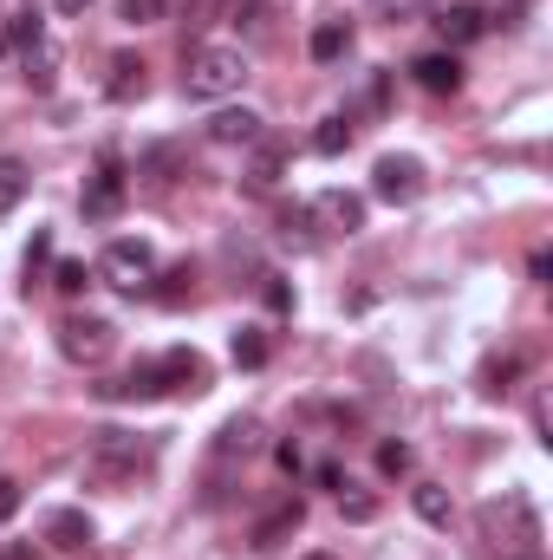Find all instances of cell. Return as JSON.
Instances as JSON below:
<instances>
[{
    "label": "cell",
    "mask_w": 553,
    "mask_h": 560,
    "mask_svg": "<svg viewBox=\"0 0 553 560\" xmlns=\"http://www.w3.org/2000/svg\"><path fill=\"white\" fill-rule=\"evenodd\" d=\"M261 300H268L274 313H293V287H286L280 275H261Z\"/></svg>",
    "instance_id": "1f68e13d"
},
{
    "label": "cell",
    "mask_w": 553,
    "mask_h": 560,
    "mask_svg": "<svg viewBox=\"0 0 553 560\" xmlns=\"http://www.w3.org/2000/svg\"><path fill=\"white\" fill-rule=\"evenodd\" d=\"M299 522H306V509H299L293 495H286V502H274V509H268V515L255 522V548H280V541H286V535H293Z\"/></svg>",
    "instance_id": "2e32d148"
},
{
    "label": "cell",
    "mask_w": 553,
    "mask_h": 560,
    "mask_svg": "<svg viewBox=\"0 0 553 560\" xmlns=\"http://www.w3.org/2000/svg\"><path fill=\"white\" fill-rule=\"evenodd\" d=\"M118 209H125V170H118V163H105V170L85 183V215H92V222H111Z\"/></svg>",
    "instance_id": "30bf717a"
},
{
    "label": "cell",
    "mask_w": 553,
    "mask_h": 560,
    "mask_svg": "<svg viewBox=\"0 0 553 560\" xmlns=\"http://www.w3.org/2000/svg\"><path fill=\"white\" fill-rule=\"evenodd\" d=\"M411 79L423 85V92H436V98H443V92H462V66H456V52H423V59L411 66Z\"/></svg>",
    "instance_id": "4fadbf2b"
},
{
    "label": "cell",
    "mask_w": 553,
    "mask_h": 560,
    "mask_svg": "<svg viewBox=\"0 0 553 560\" xmlns=\"http://www.w3.org/2000/svg\"><path fill=\"white\" fill-rule=\"evenodd\" d=\"M339 509H345V522H372L378 515V495H345L339 489Z\"/></svg>",
    "instance_id": "d6a6232c"
},
{
    "label": "cell",
    "mask_w": 553,
    "mask_h": 560,
    "mask_svg": "<svg viewBox=\"0 0 553 560\" xmlns=\"http://www.w3.org/2000/svg\"><path fill=\"white\" fill-rule=\"evenodd\" d=\"M215 13H222V0H183V26H189V33L215 26Z\"/></svg>",
    "instance_id": "f546056e"
},
{
    "label": "cell",
    "mask_w": 553,
    "mask_h": 560,
    "mask_svg": "<svg viewBox=\"0 0 553 560\" xmlns=\"http://www.w3.org/2000/svg\"><path fill=\"white\" fill-rule=\"evenodd\" d=\"M118 20L125 26H150V20H163V0H118Z\"/></svg>",
    "instance_id": "f1b7e54d"
},
{
    "label": "cell",
    "mask_w": 553,
    "mask_h": 560,
    "mask_svg": "<svg viewBox=\"0 0 553 560\" xmlns=\"http://www.w3.org/2000/svg\"><path fill=\"white\" fill-rule=\"evenodd\" d=\"M202 378H209V365H202V352H189V346H176V352L156 359V385H163V392H202Z\"/></svg>",
    "instance_id": "ba28073f"
},
{
    "label": "cell",
    "mask_w": 553,
    "mask_h": 560,
    "mask_svg": "<svg viewBox=\"0 0 553 560\" xmlns=\"http://www.w3.org/2000/svg\"><path fill=\"white\" fill-rule=\"evenodd\" d=\"M46 541L66 548V555L92 548V515H85V509H52V515H46Z\"/></svg>",
    "instance_id": "7c38bea8"
},
{
    "label": "cell",
    "mask_w": 553,
    "mask_h": 560,
    "mask_svg": "<svg viewBox=\"0 0 553 560\" xmlns=\"http://www.w3.org/2000/svg\"><path fill=\"white\" fill-rule=\"evenodd\" d=\"M111 346H118V326H111V319H98V313H72V319H59V352H66L72 365H105Z\"/></svg>",
    "instance_id": "3957f363"
},
{
    "label": "cell",
    "mask_w": 553,
    "mask_h": 560,
    "mask_svg": "<svg viewBox=\"0 0 553 560\" xmlns=\"http://www.w3.org/2000/svg\"><path fill=\"white\" fill-rule=\"evenodd\" d=\"M411 502H416V515H423L430 528H449V489H436V482H416Z\"/></svg>",
    "instance_id": "603a6c76"
},
{
    "label": "cell",
    "mask_w": 553,
    "mask_h": 560,
    "mask_svg": "<svg viewBox=\"0 0 553 560\" xmlns=\"http://www.w3.org/2000/svg\"><path fill=\"white\" fill-rule=\"evenodd\" d=\"M306 209H313V222L326 235H358L365 229V196H352V189H319Z\"/></svg>",
    "instance_id": "5b68a950"
},
{
    "label": "cell",
    "mask_w": 553,
    "mask_h": 560,
    "mask_svg": "<svg viewBox=\"0 0 553 560\" xmlns=\"http://www.w3.org/2000/svg\"><path fill=\"white\" fill-rule=\"evenodd\" d=\"M20 79H26L33 92H52V79H59V46H52V39L26 46V52H20Z\"/></svg>",
    "instance_id": "ac0fdd59"
},
{
    "label": "cell",
    "mask_w": 553,
    "mask_h": 560,
    "mask_svg": "<svg viewBox=\"0 0 553 560\" xmlns=\"http://www.w3.org/2000/svg\"><path fill=\"white\" fill-rule=\"evenodd\" d=\"M13 515H20V482L0 476V522H13Z\"/></svg>",
    "instance_id": "e575fe53"
},
{
    "label": "cell",
    "mask_w": 553,
    "mask_h": 560,
    "mask_svg": "<svg viewBox=\"0 0 553 560\" xmlns=\"http://www.w3.org/2000/svg\"><path fill=\"white\" fill-rule=\"evenodd\" d=\"M52 287H59V293H72V300H79V293H85V287H92V275H85V261H59V268H52Z\"/></svg>",
    "instance_id": "4316f807"
},
{
    "label": "cell",
    "mask_w": 553,
    "mask_h": 560,
    "mask_svg": "<svg viewBox=\"0 0 553 560\" xmlns=\"http://www.w3.org/2000/svg\"><path fill=\"white\" fill-rule=\"evenodd\" d=\"M143 463H150V443H138L131 430H98V436H92V469H98L105 482L138 476Z\"/></svg>",
    "instance_id": "277c9868"
},
{
    "label": "cell",
    "mask_w": 553,
    "mask_h": 560,
    "mask_svg": "<svg viewBox=\"0 0 553 560\" xmlns=\"http://www.w3.org/2000/svg\"><path fill=\"white\" fill-rule=\"evenodd\" d=\"M183 280H189V268H176V275H163V287H156V300H183V293H189Z\"/></svg>",
    "instance_id": "d590c367"
},
{
    "label": "cell",
    "mask_w": 553,
    "mask_h": 560,
    "mask_svg": "<svg viewBox=\"0 0 553 560\" xmlns=\"http://www.w3.org/2000/svg\"><path fill=\"white\" fill-rule=\"evenodd\" d=\"M436 33H443L449 52H456V46H475V39L489 33V13L469 7V0H449V7H436Z\"/></svg>",
    "instance_id": "52a82bcc"
},
{
    "label": "cell",
    "mask_w": 553,
    "mask_h": 560,
    "mask_svg": "<svg viewBox=\"0 0 553 560\" xmlns=\"http://www.w3.org/2000/svg\"><path fill=\"white\" fill-rule=\"evenodd\" d=\"M150 275H156V248L143 235H118L105 255H98V280L125 287V293H150Z\"/></svg>",
    "instance_id": "7a4b0ae2"
},
{
    "label": "cell",
    "mask_w": 553,
    "mask_h": 560,
    "mask_svg": "<svg viewBox=\"0 0 553 560\" xmlns=\"http://www.w3.org/2000/svg\"><path fill=\"white\" fill-rule=\"evenodd\" d=\"M528 275H534V280H553V255H548V248H541V255L528 261Z\"/></svg>",
    "instance_id": "8d00e7d4"
},
{
    "label": "cell",
    "mask_w": 553,
    "mask_h": 560,
    "mask_svg": "<svg viewBox=\"0 0 553 560\" xmlns=\"http://www.w3.org/2000/svg\"><path fill=\"white\" fill-rule=\"evenodd\" d=\"M46 39V20H39V7H20V13H7L0 20V59H20L26 46H39Z\"/></svg>",
    "instance_id": "8fae6325"
},
{
    "label": "cell",
    "mask_w": 553,
    "mask_h": 560,
    "mask_svg": "<svg viewBox=\"0 0 553 560\" xmlns=\"http://www.w3.org/2000/svg\"><path fill=\"white\" fill-rule=\"evenodd\" d=\"M98 398H111V405H143V398H163L156 365H138V372H125V378H105V385H98Z\"/></svg>",
    "instance_id": "5bb4252c"
},
{
    "label": "cell",
    "mask_w": 553,
    "mask_h": 560,
    "mask_svg": "<svg viewBox=\"0 0 553 560\" xmlns=\"http://www.w3.org/2000/svg\"><path fill=\"white\" fill-rule=\"evenodd\" d=\"M242 85H248V52L242 46H196L183 59V98H196V105L235 98Z\"/></svg>",
    "instance_id": "6da1fadb"
},
{
    "label": "cell",
    "mask_w": 553,
    "mask_h": 560,
    "mask_svg": "<svg viewBox=\"0 0 553 560\" xmlns=\"http://www.w3.org/2000/svg\"><path fill=\"white\" fill-rule=\"evenodd\" d=\"M306 560H332V555H306Z\"/></svg>",
    "instance_id": "f35d334b"
},
{
    "label": "cell",
    "mask_w": 553,
    "mask_h": 560,
    "mask_svg": "<svg viewBox=\"0 0 553 560\" xmlns=\"http://www.w3.org/2000/svg\"><path fill=\"white\" fill-rule=\"evenodd\" d=\"M248 150H255V163H248V189H274L280 176H286V156H293V150H286L280 138H261V143H248Z\"/></svg>",
    "instance_id": "9a60e30c"
},
{
    "label": "cell",
    "mask_w": 553,
    "mask_h": 560,
    "mask_svg": "<svg viewBox=\"0 0 553 560\" xmlns=\"http://www.w3.org/2000/svg\"><path fill=\"white\" fill-rule=\"evenodd\" d=\"M313 150H319V156H339V150H352V118H345V112H339V118H326V125L313 131Z\"/></svg>",
    "instance_id": "cb8c5ba5"
},
{
    "label": "cell",
    "mask_w": 553,
    "mask_h": 560,
    "mask_svg": "<svg viewBox=\"0 0 553 560\" xmlns=\"http://www.w3.org/2000/svg\"><path fill=\"white\" fill-rule=\"evenodd\" d=\"M143 85H150V79H143V59H138V52H118V59H111L105 92H111L118 105H131V98H143Z\"/></svg>",
    "instance_id": "d6986e66"
},
{
    "label": "cell",
    "mask_w": 553,
    "mask_h": 560,
    "mask_svg": "<svg viewBox=\"0 0 553 560\" xmlns=\"http://www.w3.org/2000/svg\"><path fill=\"white\" fill-rule=\"evenodd\" d=\"M515 372H521V359H489V365H482V392H489V398H502Z\"/></svg>",
    "instance_id": "484cf974"
},
{
    "label": "cell",
    "mask_w": 553,
    "mask_h": 560,
    "mask_svg": "<svg viewBox=\"0 0 553 560\" xmlns=\"http://www.w3.org/2000/svg\"><path fill=\"white\" fill-rule=\"evenodd\" d=\"M261 138H268V118H261V112H248V105H242V112H235V105H222V112L209 118V143H261Z\"/></svg>",
    "instance_id": "9c48e42d"
},
{
    "label": "cell",
    "mask_w": 553,
    "mask_h": 560,
    "mask_svg": "<svg viewBox=\"0 0 553 560\" xmlns=\"http://www.w3.org/2000/svg\"><path fill=\"white\" fill-rule=\"evenodd\" d=\"M411 443H378V469H385V476H411Z\"/></svg>",
    "instance_id": "83f0119b"
},
{
    "label": "cell",
    "mask_w": 553,
    "mask_h": 560,
    "mask_svg": "<svg viewBox=\"0 0 553 560\" xmlns=\"http://www.w3.org/2000/svg\"><path fill=\"white\" fill-rule=\"evenodd\" d=\"M26 189H33V170H26L20 156H0V215H13Z\"/></svg>",
    "instance_id": "44dd1931"
},
{
    "label": "cell",
    "mask_w": 553,
    "mask_h": 560,
    "mask_svg": "<svg viewBox=\"0 0 553 560\" xmlns=\"http://www.w3.org/2000/svg\"><path fill=\"white\" fill-rule=\"evenodd\" d=\"M46 261H52V235L39 229V235H33V248H26V293H33V280H39V268H46Z\"/></svg>",
    "instance_id": "4dcf8cb0"
},
{
    "label": "cell",
    "mask_w": 553,
    "mask_h": 560,
    "mask_svg": "<svg viewBox=\"0 0 553 560\" xmlns=\"http://www.w3.org/2000/svg\"><path fill=\"white\" fill-rule=\"evenodd\" d=\"M261 450V423L255 418H228L215 436V463H235V456H255Z\"/></svg>",
    "instance_id": "e0dca14e"
},
{
    "label": "cell",
    "mask_w": 553,
    "mask_h": 560,
    "mask_svg": "<svg viewBox=\"0 0 553 560\" xmlns=\"http://www.w3.org/2000/svg\"><path fill=\"white\" fill-rule=\"evenodd\" d=\"M423 7H430V0H378V20L398 26V20H411V13H423Z\"/></svg>",
    "instance_id": "836d02e7"
},
{
    "label": "cell",
    "mask_w": 553,
    "mask_h": 560,
    "mask_svg": "<svg viewBox=\"0 0 553 560\" xmlns=\"http://www.w3.org/2000/svg\"><path fill=\"white\" fill-rule=\"evenodd\" d=\"M274 229L286 235V242H306V248H313V229H319V222H313V209H280Z\"/></svg>",
    "instance_id": "d4e9b609"
},
{
    "label": "cell",
    "mask_w": 553,
    "mask_h": 560,
    "mask_svg": "<svg viewBox=\"0 0 553 560\" xmlns=\"http://www.w3.org/2000/svg\"><path fill=\"white\" fill-rule=\"evenodd\" d=\"M345 46H352V26H345V20H319V26H313V39H306V52H313L319 66L345 59Z\"/></svg>",
    "instance_id": "ffe728a7"
},
{
    "label": "cell",
    "mask_w": 553,
    "mask_h": 560,
    "mask_svg": "<svg viewBox=\"0 0 553 560\" xmlns=\"http://www.w3.org/2000/svg\"><path fill=\"white\" fill-rule=\"evenodd\" d=\"M52 7H59L66 20H79V13H92V0H52Z\"/></svg>",
    "instance_id": "74e56055"
},
{
    "label": "cell",
    "mask_w": 553,
    "mask_h": 560,
    "mask_svg": "<svg viewBox=\"0 0 553 560\" xmlns=\"http://www.w3.org/2000/svg\"><path fill=\"white\" fill-rule=\"evenodd\" d=\"M228 352H235V365H242V372H261V365H268V332H261V326H242Z\"/></svg>",
    "instance_id": "7402d4cb"
},
{
    "label": "cell",
    "mask_w": 553,
    "mask_h": 560,
    "mask_svg": "<svg viewBox=\"0 0 553 560\" xmlns=\"http://www.w3.org/2000/svg\"><path fill=\"white\" fill-rule=\"evenodd\" d=\"M372 196H385V202H416L423 196V163L416 156H378V170H372Z\"/></svg>",
    "instance_id": "8992f818"
}]
</instances>
